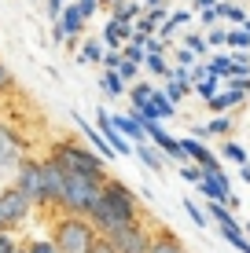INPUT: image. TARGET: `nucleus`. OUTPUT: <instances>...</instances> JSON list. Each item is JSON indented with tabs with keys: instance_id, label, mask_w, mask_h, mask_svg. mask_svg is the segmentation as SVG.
Instances as JSON below:
<instances>
[{
	"instance_id": "nucleus-1",
	"label": "nucleus",
	"mask_w": 250,
	"mask_h": 253,
	"mask_svg": "<svg viewBox=\"0 0 250 253\" xmlns=\"http://www.w3.org/2000/svg\"><path fill=\"white\" fill-rule=\"evenodd\" d=\"M85 216H89V224L100 235H107V231L122 228V224H129V220H136V216H144V198H136V191L129 187L125 180L107 176L100 184L96 202L89 206V213H85Z\"/></svg>"
},
{
	"instance_id": "nucleus-2",
	"label": "nucleus",
	"mask_w": 250,
	"mask_h": 253,
	"mask_svg": "<svg viewBox=\"0 0 250 253\" xmlns=\"http://www.w3.org/2000/svg\"><path fill=\"white\" fill-rule=\"evenodd\" d=\"M45 158H51L59 169H66V172H81V176H92V180H107L110 176L103 158L92 151L89 143H81V139H51Z\"/></svg>"
},
{
	"instance_id": "nucleus-3",
	"label": "nucleus",
	"mask_w": 250,
	"mask_h": 253,
	"mask_svg": "<svg viewBox=\"0 0 250 253\" xmlns=\"http://www.w3.org/2000/svg\"><path fill=\"white\" fill-rule=\"evenodd\" d=\"M48 239L55 242L59 253H92L100 242V231L89 224V216L74 213H51V231Z\"/></svg>"
},
{
	"instance_id": "nucleus-4",
	"label": "nucleus",
	"mask_w": 250,
	"mask_h": 253,
	"mask_svg": "<svg viewBox=\"0 0 250 253\" xmlns=\"http://www.w3.org/2000/svg\"><path fill=\"white\" fill-rule=\"evenodd\" d=\"M100 184H103V180H92V176H81V172H66L63 169V191H59L55 213L85 216L89 206L96 202V195H100Z\"/></svg>"
},
{
	"instance_id": "nucleus-5",
	"label": "nucleus",
	"mask_w": 250,
	"mask_h": 253,
	"mask_svg": "<svg viewBox=\"0 0 250 253\" xmlns=\"http://www.w3.org/2000/svg\"><path fill=\"white\" fill-rule=\"evenodd\" d=\"M103 242H107L110 253H148L151 250V239H154V224L148 216H136V220L122 224V228L100 235Z\"/></svg>"
},
{
	"instance_id": "nucleus-6",
	"label": "nucleus",
	"mask_w": 250,
	"mask_h": 253,
	"mask_svg": "<svg viewBox=\"0 0 250 253\" xmlns=\"http://www.w3.org/2000/svg\"><path fill=\"white\" fill-rule=\"evenodd\" d=\"M7 184L19 191V195H22L33 209H41V213H45V180H41V158H30V154H26V158L15 165V172H11V180H7Z\"/></svg>"
},
{
	"instance_id": "nucleus-7",
	"label": "nucleus",
	"mask_w": 250,
	"mask_h": 253,
	"mask_svg": "<svg viewBox=\"0 0 250 253\" xmlns=\"http://www.w3.org/2000/svg\"><path fill=\"white\" fill-rule=\"evenodd\" d=\"M30 216H33V206L26 202L19 191H15L11 184H7V187H0V231L15 235L26 220H30Z\"/></svg>"
},
{
	"instance_id": "nucleus-8",
	"label": "nucleus",
	"mask_w": 250,
	"mask_h": 253,
	"mask_svg": "<svg viewBox=\"0 0 250 253\" xmlns=\"http://www.w3.org/2000/svg\"><path fill=\"white\" fill-rule=\"evenodd\" d=\"M22 158H26V139H22V132H15L11 125L0 121V176L11 180L15 165H19Z\"/></svg>"
},
{
	"instance_id": "nucleus-9",
	"label": "nucleus",
	"mask_w": 250,
	"mask_h": 253,
	"mask_svg": "<svg viewBox=\"0 0 250 253\" xmlns=\"http://www.w3.org/2000/svg\"><path fill=\"white\" fill-rule=\"evenodd\" d=\"M96 132H100V139L118 154V158H133V143H129V139L118 132L114 125H110V114H107V110H96Z\"/></svg>"
},
{
	"instance_id": "nucleus-10",
	"label": "nucleus",
	"mask_w": 250,
	"mask_h": 253,
	"mask_svg": "<svg viewBox=\"0 0 250 253\" xmlns=\"http://www.w3.org/2000/svg\"><path fill=\"white\" fill-rule=\"evenodd\" d=\"M41 180H45V213H55L59 191H63V169L51 158H41Z\"/></svg>"
},
{
	"instance_id": "nucleus-11",
	"label": "nucleus",
	"mask_w": 250,
	"mask_h": 253,
	"mask_svg": "<svg viewBox=\"0 0 250 253\" xmlns=\"http://www.w3.org/2000/svg\"><path fill=\"white\" fill-rule=\"evenodd\" d=\"M180 151H184V158L192 162V165H199V169H217V165H221L217 154H213L202 139H195V136L192 139H180Z\"/></svg>"
},
{
	"instance_id": "nucleus-12",
	"label": "nucleus",
	"mask_w": 250,
	"mask_h": 253,
	"mask_svg": "<svg viewBox=\"0 0 250 253\" xmlns=\"http://www.w3.org/2000/svg\"><path fill=\"white\" fill-rule=\"evenodd\" d=\"M243 103H247V92L243 88H221L217 95L206 99V110H213V114H228V110H239Z\"/></svg>"
},
{
	"instance_id": "nucleus-13",
	"label": "nucleus",
	"mask_w": 250,
	"mask_h": 253,
	"mask_svg": "<svg viewBox=\"0 0 250 253\" xmlns=\"http://www.w3.org/2000/svg\"><path fill=\"white\" fill-rule=\"evenodd\" d=\"M129 37H133V22L107 19V26H103V37H100V44L107 48V51H118V48H122Z\"/></svg>"
},
{
	"instance_id": "nucleus-14",
	"label": "nucleus",
	"mask_w": 250,
	"mask_h": 253,
	"mask_svg": "<svg viewBox=\"0 0 250 253\" xmlns=\"http://www.w3.org/2000/svg\"><path fill=\"white\" fill-rule=\"evenodd\" d=\"M110 125H114L133 147H136V143H148V136H144V125H140V118H136V114H110Z\"/></svg>"
},
{
	"instance_id": "nucleus-15",
	"label": "nucleus",
	"mask_w": 250,
	"mask_h": 253,
	"mask_svg": "<svg viewBox=\"0 0 250 253\" xmlns=\"http://www.w3.org/2000/svg\"><path fill=\"white\" fill-rule=\"evenodd\" d=\"M148 253H188V246L180 242L177 231L169 228H154V239H151V250Z\"/></svg>"
},
{
	"instance_id": "nucleus-16",
	"label": "nucleus",
	"mask_w": 250,
	"mask_h": 253,
	"mask_svg": "<svg viewBox=\"0 0 250 253\" xmlns=\"http://www.w3.org/2000/svg\"><path fill=\"white\" fill-rule=\"evenodd\" d=\"M133 158H140L151 172H166V158H162V151L154 143H136L133 147Z\"/></svg>"
},
{
	"instance_id": "nucleus-17",
	"label": "nucleus",
	"mask_w": 250,
	"mask_h": 253,
	"mask_svg": "<svg viewBox=\"0 0 250 253\" xmlns=\"http://www.w3.org/2000/svg\"><path fill=\"white\" fill-rule=\"evenodd\" d=\"M148 103H151V110H148V121H169V118L177 114V107L166 99V95H162V88H154Z\"/></svg>"
},
{
	"instance_id": "nucleus-18",
	"label": "nucleus",
	"mask_w": 250,
	"mask_h": 253,
	"mask_svg": "<svg viewBox=\"0 0 250 253\" xmlns=\"http://www.w3.org/2000/svg\"><path fill=\"white\" fill-rule=\"evenodd\" d=\"M100 88H103V95H107V99H118V95H122L129 84L122 81V77L114 74V70H103V77H100Z\"/></svg>"
},
{
	"instance_id": "nucleus-19",
	"label": "nucleus",
	"mask_w": 250,
	"mask_h": 253,
	"mask_svg": "<svg viewBox=\"0 0 250 253\" xmlns=\"http://www.w3.org/2000/svg\"><path fill=\"white\" fill-rule=\"evenodd\" d=\"M140 15H144V4H140V0H125V4L110 7V19H118V22H133V19H140Z\"/></svg>"
},
{
	"instance_id": "nucleus-20",
	"label": "nucleus",
	"mask_w": 250,
	"mask_h": 253,
	"mask_svg": "<svg viewBox=\"0 0 250 253\" xmlns=\"http://www.w3.org/2000/svg\"><path fill=\"white\" fill-rule=\"evenodd\" d=\"M213 11H217V19H225V22H247V11L239 4H232V0H217Z\"/></svg>"
},
{
	"instance_id": "nucleus-21",
	"label": "nucleus",
	"mask_w": 250,
	"mask_h": 253,
	"mask_svg": "<svg viewBox=\"0 0 250 253\" xmlns=\"http://www.w3.org/2000/svg\"><path fill=\"white\" fill-rule=\"evenodd\" d=\"M232 128H236V118L232 114H213V121L206 125V136H232Z\"/></svg>"
},
{
	"instance_id": "nucleus-22",
	"label": "nucleus",
	"mask_w": 250,
	"mask_h": 253,
	"mask_svg": "<svg viewBox=\"0 0 250 253\" xmlns=\"http://www.w3.org/2000/svg\"><path fill=\"white\" fill-rule=\"evenodd\" d=\"M144 66H148L151 77H166V81H169V74H173V63H169L166 55H148V59H144Z\"/></svg>"
},
{
	"instance_id": "nucleus-23",
	"label": "nucleus",
	"mask_w": 250,
	"mask_h": 253,
	"mask_svg": "<svg viewBox=\"0 0 250 253\" xmlns=\"http://www.w3.org/2000/svg\"><path fill=\"white\" fill-rule=\"evenodd\" d=\"M206 70H210L213 77H221V84H225V77L232 74V59H228V51H221V55H210Z\"/></svg>"
},
{
	"instance_id": "nucleus-24",
	"label": "nucleus",
	"mask_w": 250,
	"mask_h": 253,
	"mask_svg": "<svg viewBox=\"0 0 250 253\" xmlns=\"http://www.w3.org/2000/svg\"><path fill=\"white\" fill-rule=\"evenodd\" d=\"M19 246H22L26 253H59V250H55V242H51L48 235H33V239L19 242Z\"/></svg>"
},
{
	"instance_id": "nucleus-25",
	"label": "nucleus",
	"mask_w": 250,
	"mask_h": 253,
	"mask_svg": "<svg viewBox=\"0 0 250 253\" xmlns=\"http://www.w3.org/2000/svg\"><path fill=\"white\" fill-rule=\"evenodd\" d=\"M195 92L202 95V99H210V95H217L221 88H225V84H221V77H213V74H206V77H199V81L192 84Z\"/></svg>"
},
{
	"instance_id": "nucleus-26",
	"label": "nucleus",
	"mask_w": 250,
	"mask_h": 253,
	"mask_svg": "<svg viewBox=\"0 0 250 253\" xmlns=\"http://www.w3.org/2000/svg\"><path fill=\"white\" fill-rule=\"evenodd\" d=\"M225 48H232V51H250V33L247 30H228L225 33Z\"/></svg>"
},
{
	"instance_id": "nucleus-27",
	"label": "nucleus",
	"mask_w": 250,
	"mask_h": 253,
	"mask_svg": "<svg viewBox=\"0 0 250 253\" xmlns=\"http://www.w3.org/2000/svg\"><path fill=\"white\" fill-rule=\"evenodd\" d=\"M180 48L195 51V59H202L206 51H210V48H206V37H202V33H195V30H188V33H184V44H180Z\"/></svg>"
},
{
	"instance_id": "nucleus-28",
	"label": "nucleus",
	"mask_w": 250,
	"mask_h": 253,
	"mask_svg": "<svg viewBox=\"0 0 250 253\" xmlns=\"http://www.w3.org/2000/svg\"><path fill=\"white\" fill-rule=\"evenodd\" d=\"M188 92H192V84H188V81H166V88H162V95H166L173 107H177L180 99H184Z\"/></svg>"
},
{
	"instance_id": "nucleus-29",
	"label": "nucleus",
	"mask_w": 250,
	"mask_h": 253,
	"mask_svg": "<svg viewBox=\"0 0 250 253\" xmlns=\"http://www.w3.org/2000/svg\"><path fill=\"white\" fill-rule=\"evenodd\" d=\"M184 213L192 216L195 228H210V216H206V209H202V206H195V198H184Z\"/></svg>"
},
{
	"instance_id": "nucleus-30",
	"label": "nucleus",
	"mask_w": 250,
	"mask_h": 253,
	"mask_svg": "<svg viewBox=\"0 0 250 253\" xmlns=\"http://www.w3.org/2000/svg\"><path fill=\"white\" fill-rule=\"evenodd\" d=\"M103 51H107V48H103L100 41H85V44H81V55H77V63H100Z\"/></svg>"
},
{
	"instance_id": "nucleus-31",
	"label": "nucleus",
	"mask_w": 250,
	"mask_h": 253,
	"mask_svg": "<svg viewBox=\"0 0 250 253\" xmlns=\"http://www.w3.org/2000/svg\"><path fill=\"white\" fill-rule=\"evenodd\" d=\"M221 154H225L228 162H236V165H247V151L236 143V139H225V143H221Z\"/></svg>"
},
{
	"instance_id": "nucleus-32",
	"label": "nucleus",
	"mask_w": 250,
	"mask_h": 253,
	"mask_svg": "<svg viewBox=\"0 0 250 253\" xmlns=\"http://www.w3.org/2000/svg\"><path fill=\"white\" fill-rule=\"evenodd\" d=\"M225 26H210L206 30V48H225Z\"/></svg>"
},
{
	"instance_id": "nucleus-33",
	"label": "nucleus",
	"mask_w": 250,
	"mask_h": 253,
	"mask_svg": "<svg viewBox=\"0 0 250 253\" xmlns=\"http://www.w3.org/2000/svg\"><path fill=\"white\" fill-rule=\"evenodd\" d=\"M177 172H180V180H188V184H199V180H202V169H199V165H192V162H184Z\"/></svg>"
},
{
	"instance_id": "nucleus-34",
	"label": "nucleus",
	"mask_w": 250,
	"mask_h": 253,
	"mask_svg": "<svg viewBox=\"0 0 250 253\" xmlns=\"http://www.w3.org/2000/svg\"><path fill=\"white\" fill-rule=\"evenodd\" d=\"M11 92H15V74L0 63V95H11Z\"/></svg>"
},
{
	"instance_id": "nucleus-35",
	"label": "nucleus",
	"mask_w": 250,
	"mask_h": 253,
	"mask_svg": "<svg viewBox=\"0 0 250 253\" xmlns=\"http://www.w3.org/2000/svg\"><path fill=\"white\" fill-rule=\"evenodd\" d=\"M74 7H77V11H81V19H85V22H89V19H92V15H96V11H100V0H74Z\"/></svg>"
},
{
	"instance_id": "nucleus-36",
	"label": "nucleus",
	"mask_w": 250,
	"mask_h": 253,
	"mask_svg": "<svg viewBox=\"0 0 250 253\" xmlns=\"http://www.w3.org/2000/svg\"><path fill=\"white\" fill-rule=\"evenodd\" d=\"M173 59H177V66H188V70L199 63V59H195V51H188V48H173Z\"/></svg>"
},
{
	"instance_id": "nucleus-37",
	"label": "nucleus",
	"mask_w": 250,
	"mask_h": 253,
	"mask_svg": "<svg viewBox=\"0 0 250 253\" xmlns=\"http://www.w3.org/2000/svg\"><path fill=\"white\" fill-rule=\"evenodd\" d=\"M114 74H118V77H122V81L129 84V81H136V77H140V66H133V63H125V59H122V66H118Z\"/></svg>"
},
{
	"instance_id": "nucleus-38",
	"label": "nucleus",
	"mask_w": 250,
	"mask_h": 253,
	"mask_svg": "<svg viewBox=\"0 0 250 253\" xmlns=\"http://www.w3.org/2000/svg\"><path fill=\"white\" fill-rule=\"evenodd\" d=\"M100 66H103V70H118V66H122V51H103Z\"/></svg>"
},
{
	"instance_id": "nucleus-39",
	"label": "nucleus",
	"mask_w": 250,
	"mask_h": 253,
	"mask_svg": "<svg viewBox=\"0 0 250 253\" xmlns=\"http://www.w3.org/2000/svg\"><path fill=\"white\" fill-rule=\"evenodd\" d=\"M144 51H148V55H166V41L148 37V41H144Z\"/></svg>"
},
{
	"instance_id": "nucleus-40",
	"label": "nucleus",
	"mask_w": 250,
	"mask_h": 253,
	"mask_svg": "<svg viewBox=\"0 0 250 253\" xmlns=\"http://www.w3.org/2000/svg\"><path fill=\"white\" fill-rule=\"evenodd\" d=\"M221 19H217V11H213V7H206V11H199V26H206V30H210V26H217Z\"/></svg>"
},
{
	"instance_id": "nucleus-41",
	"label": "nucleus",
	"mask_w": 250,
	"mask_h": 253,
	"mask_svg": "<svg viewBox=\"0 0 250 253\" xmlns=\"http://www.w3.org/2000/svg\"><path fill=\"white\" fill-rule=\"evenodd\" d=\"M15 246H19V242H15V235L0 231V253H15Z\"/></svg>"
},
{
	"instance_id": "nucleus-42",
	"label": "nucleus",
	"mask_w": 250,
	"mask_h": 253,
	"mask_svg": "<svg viewBox=\"0 0 250 253\" xmlns=\"http://www.w3.org/2000/svg\"><path fill=\"white\" fill-rule=\"evenodd\" d=\"M66 4H70V0H48V15H51V22L59 19V11H63Z\"/></svg>"
},
{
	"instance_id": "nucleus-43",
	"label": "nucleus",
	"mask_w": 250,
	"mask_h": 253,
	"mask_svg": "<svg viewBox=\"0 0 250 253\" xmlns=\"http://www.w3.org/2000/svg\"><path fill=\"white\" fill-rule=\"evenodd\" d=\"M213 4H217V0H192V15L195 11H206V7H213Z\"/></svg>"
},
{
	"instance_id": "nucleus-44",
	"label": "nucleus",
	"mask_w": 250,
	"mask_h": 253,
	"mask_svg": "<svg viewBox=\"0 0 250 253\" xmlns=\"http://www.w3.org/2000/svg\"><path fill=\"white\" fill-rule=\"evenodd\" d=\"M118 4H125V0H100V7H103V11H110V7H118Z\"/></svg>"
},
{
	"instance_id": "nucleus-45",
	"label": "nucleus",
	"mask_w": 250,
	"mask_h": 253,
	"mask_svg": "<svg viewBox=\"0 0 250 253\" xmlns=\"http://www.w3.org/2000/svg\"><path fill=\"white\" fill-rule=\"evenodd\" d=\"M92 253H110V250H107V242L100 239V242H96V250H92Z\"/></svg>"
},
{
	"instance_id": "nucleus-46",
	"label": "nucleus",
	"mask_w": 250,
	"mask_h": 253,
	"mask_svg": "<svg viewBox=\"0 0 250 253\" xmlns=\"http://www.w3.org/2000/svg\"><path fill=\"white\" fill-rule=\"evenodd\" d=\"M144 7H158V4H166V0H140Z\"/></svg>"
},
{
	"instance_id": "nucleus-47",
	"label": "nucleus",
	"mask_w": 250,
	"mask_h": 253,
	"mask_svg": "<svg viewBox=\"0 0 250 253\" xmlns=\"http://www.w3.org/2000/svg\"><path fill=\"white\" fill-rule=\"evenodd\" d=\"M243 30H247V33H250V19H247V22H243Z\"/></svg>"
},
{
	"instance_id": "nucleus-48",
	"label": "nucleus",
	"mask_w": 250,
	"mask_h": 253,
	"mask_svg": "<svg viewBox=\"0 0 250 253\" xmlns=\"http://www.w3.org/2000/svg\"><path fill=\"white\" fill-rule=\"evenodd\" d=\"M15 253H26V250H22V246H15Z\"/></svg>"
}]
</instances>
